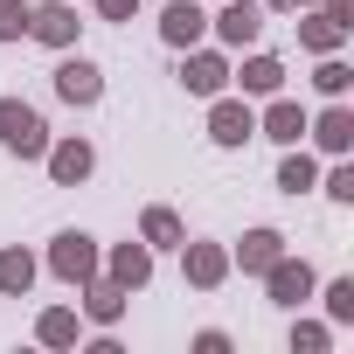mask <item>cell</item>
Masks as SVG:
<instances>
[{
    "mask_svg": "<svg viewBox=\"0 0 354 354\" xmlns=\"http://www.w3.org/2000/svg\"><path fill=\"white\" fill-rule=\"evenodd\" d=\"M0 146H15V153H49V125H42L21 97H0Z\"/></svg>",
    "mask_w": 354,
    "mask_h": 354,
    "instance_id": "1",
    "label": "cell"
},
{
    "mask_svg": "<svg viewBox=\"0 0 354 354\" xmlns=\"http://www.w3.org/2000/svg\"><path fill=\"white\" fill-rule=\"evenodd\" d=\"M49 271H56V278H70V285L97 278V243H91L84 230H63V236H56V250H49Z\"/></svg>",
    "mask_w": 354,
    "mask_h": 354,
    "instance_id": "2",
    "label": "cell"
},
{
    "mask_svg": "<svg viewBox=\"0 0 354 354\" xmlns=\"http://www.w3.org/2000/svg\"><path fill=\"white\" fill-rule=\"evenodd\" d=\"M216 35L230 49H250L264 35V0H223V15H216Z\"/></svg>",
    "mask_w": 354,
    "mask_h": 354,
    "instance_id": "3",
    "label": "cell"
},
{
    "mask_svg": "<svg viewBox=\"0 0 354 354\" xmlns=\"http://www.w3.org/2000/svg\"><path fill=\"white\" fill-rule=\"evenodd\" d=\"M264 285H271L278 306H306V299H313V264H306V257H278V264L264 271Z\"/></svg>",
    "mask_w": 354,
    "mask_h": 354,
    "instance_id": "4",
    "label": "cell"
},
{
    "mask_svg": "<svg viewBox=\"0 0 354 354\" xmlns=\"http://www.w3.org/2000/svg\"><path fill=\"white\" fill-rule=\"evenodd\" d=\"M28 35L49 42V49H70V42H77V8H70V0H49V8H35V15H28Z\"/></svg>",
    "mask_w": 354,
    "mask_h": 354,
    "instance_id": "5",
    "label": "cell"
},
{
    "mask_svg": "<svg viewBox=\"0 0 354 354\" xmlns=\"http://www.w3.org/2000/svg\"><path fill=\"white\" fill-rule=\"evenodd\" d=\"M250 132H257L250 104H236V97H223V91H216V111H209V139H216V146H243Z\"/></svg>",
    "mask_w": 354,
    "mask_h": 354,
    "instance_id": "6",
    "label": "cell"
},
{
    "mask_svg": "<svg viewBox=\"0 0 354 354\" xmlns=\"http://www.w3.org/2000/svg\"><path fill=\"white\" fill-rule=\"evenodd\" d=\"M202 28H209V15L195 8V0H174V8L160 15V35H167L174 49H195V42H202Z\"/></svg>",
    "mask_w": 354,
    "mask_h": 354,
    "instance_id": "7",
    "label": "cell"
},
{
    "mask_svg": "<svg viewBox=\"0 0 354 354\" xmlns=\"http://www.w3.org/2000/svg\"><path fill=\"white\" fill-rule=\"evenodd\" d=\"M56 91H63L70 104H97V97H104V77H97V63H84V56H70V63L56 70Z\"/></svg>",
    "mask_w": 354,
    "mask_h": 354,
    "instance_id": "8",
    "label": "cell"
},
{
    "mask_svg": "<svg viewBox=\"0 0 354 354\" xmlns=\"http://www.w3.org/2000/svg\"><path fill=\"white\" fill-rule=\"evenodd\" d=\"M181 250H188V285L216 292V285L230 278V250H223V243H181Z\"/></svg>",
    "mask_w": 354,
    "mask_h": 354,
    "instance_id": "9",
    "label": "cell"
},
{
    "mask_svg": "<svg viewBox=\"0 0 354 354\" xmlns=\"http://www.w3.org/2000/svg\"><path fill=\"white\" fill-rule=\"evenodd\" d=\"M181 84H188L195 97H216V91L230 84V63H223L216 49H202V56H188V63H181Z\"/></svg>",
    "mask_w": 354,
    "mask_h": 354,
    "instance_id": "10",
    "label": "cell"
},
{
    "mask_svg": "<svg viewBox=\"0 0 354 354\" xmlns=\"http://www.w3.org/2000/svg\"><path fill=\"white\" fill-rule=\"evenodd\" d=\"M146 278H153V250H146V243H118V250H111V285L139 292Z\"/></svg>",
    "mask_w": 354,
    "mask_h": 354,
    "instance_id": "11",
    "label": "cell"
},
{
    "mask_svg": "<svg viewBox=\"0 0 354 354\" xmlns=\"http://www.w3.org/2000/svg\"><path fill=\"white\" fill-rule=\"evenodd\" d=\"M125 299H132L125 285H111V278H84V313H91L97 326H111V319L125 313Z\"/></svg>",
    "mask_w": 354,
    "mask_h": 354,
    "instance_id": "12",
    "label": "cell"
},
{
    "mask_svg": "<svg viewBox=\"0 0 354 354\" xmlns=\"http://www.w3.org/2000/svg\"><path fill=\"white\" fill-rule=\"evenodd\" d=\"M306 132H313L326 153H347V146H354V111H347V104H326L319 125H306Z\"/></svg>",
    "mask_w": 354,
    "mask_h": 354,
    "instance_id": "13",
    "label": "cell"
},
{
    "mask_svg": "<svg viewBox=\"0 0 354 354\" xmlns=\"http://www.w3.org/2000/svg\"><path fill=\"white\" fill-rule=\"evenodd\" d=\"M278 257H285V236H278V230H250V236L236 243V264H243V271H271Z\"/></svg>",
    "mask_w": 354,
    "mask_h": 354,
    "instance_id": "14",
    "label": "cell"
},
{
    "mask_svg": "<svg viewBox=\"0 0 354 354\" xmlns=\"http://www.w3.org/2000/svg\"><path fill=\"white\" fill-rule=\"evenodd\" d=\"M49 174H56L63 188H77L84 174H91V146H84V139H63V146H49Z\"/></svg>",
    "mask_w": 354,
    "mask_h": 354,
    "instance_id": "15",
    "label": "cell"
},
{
    "mask_svg": "<svg viewBox=\"0 0 354 354\" xmlns=\"http://www.w3.org/2000/svg\"><path fill=\"white\" fill-rule=\"evenodd\" d=\"M299 42H306L313 56H333V49L347 42V28H340L333 15H313V21H299Z\"/></svg>",
    "mask_w": 354,
    "mask_h": 354,
    "instance_id": "16",
    "label": "cell"
},
{
    "mask_svg": "<svg viewBox=\"0 0 354 354\" xmlns=\"http://www.w3.org/2000/svg\"><path fill=\"white\" fill-rule=\"evenodd\" d=\"M28 285H35V257H28V250H0V292L21 299Z\"/></svg>",
    "mask_w": 354,
    "mask_h": 354,
    "instance_id": "17",
    "label": "cell"
},
{
    "mask_svg": "<svg viewBox=\"0 0 354 354\" xmlns=\"http://www.w3.org/2000/svg\"><path fill=\"white\" fill-rule=\"evenodd\" d=\"M278 84H285V63H278V56H250V63H243V91H257V97H271Z\"/></svg>",
    "mask_w": 354,
    "mask_h": 354,
    "instance_id": "18",
    "label": "cell"
},
{
    "mask_svg": "<svg viewBox=\"0 0 354 354\" xmlns=\"http://www.w3.org/2000/svg\"><path fill=\"white\" fill-rule=\"evenodd\" d=\"M299 132H306V111H299V104H271V111H264V139L299 146Z\"/></svg>",
    "mask_w": 354,
    "mask_h": 354,
    "instance_id": "19",
    "label": "cell"
},
{
    "mask_svg": "<svg viewBox=\"0 0 354 354\" xmlns=\"http://www.w3.org/2000/svg\"><path fill=\"white\" fill-rule=\"evenodd\" d=\"M35 333H42L49 347H70V340H77V313H70V306H56V313H42V319H35Z\"/></svg>",
    "mask_w": 354,
    "mask_h": 354,
    "instance_id": "20",
    "label": "cell"
},
{
    "mask_svg": "<svg viewBox=\"0 0 354 354\" xmlns=\"http://www.w3.org/2000/svg\"><path fill=\"white\" fill-rule=\"evenodd\" d=\"M146 243H181V216H174V209H146Z\"/></svg>",
    "mask_w": 354,
    "mask_h": 354,
    "instance_id": "21",
    "label": "cell"
},
{
    "mask_svg": "<svg viewBox=\"0 0 354 354\" xmlns=\"http://www.w3.org/2000/svg\"><path fill=\"white\" fill-rule=\"evenodd\" d=\"M313 84H319V91H326V97H340V91H347V84H354V70H347V63H340V56H326V63H319V77H313Z\"/></svg>",
    "mask_w": 354,
    "mask_h": 354,
    "instance_id": "22",
    "label": "cell"
},
{
    "mask_svg": "<svg viewBox=\"0 0 354 354\" xmlns=\"http://www.w3.org/2000/svg\"><path fill=\"white\" fill-rule=\"evenodd\" d=\"M326 313H333L340 326L354 319V278H333V285H326Z\"/></svg>",
    "mask_w": 354,
    "mask_h": 354,
    "instance_id": "23",
    "label": "cell"
},
{
    "mask_svg": "<svg viewBox=\"0 0 354 354\" xmlns=\"http://www.w3.org/2000/svg\"><path fill=\"white\" fill-rule=\"evenodd\" d=\"M278 188H292V195H299V188H313V160H306V153H292V160L278 167Z\"/></svg>",
    "mask_w": 354,
    "mask_h": 354,
    "instance_id": "24",
    "label": "cell"
},
{
    "mask_svg": "<svg viewBox=\"0 0 354 354\" xmlns=\"http://www.w3.org/2000/svg\"><path fill=\"white\" fill-rule=\"evenodd\" d=\"M15 35H28V8L21 0H0V42H15Z\"/></svg>",
    "mask_w": 354,
    "mask_h": 354,
    "instance_id": "25",
    "label": "cell"
},
{
    "mask_svg": "<svg viewBox=\"0 0 354 354\" xmlns=\"http://www.w3.org/2000/svg\"><path fill=\"white\" fill-rule=\"evenodd\" d=\"M292 347H299V354H319V347H326V326L299 319V326H292Z\"/></svg>",
    "mask_w": 354,
    "mask_h": 354,
    "instance_id": "26",
    "label": "cell"
},
{
    "mask_svg": "<svg viewBox=\"0 0 354 354\" xmlns=\"http://www.w3.org/2000/svg\"><path fill=\"white\" fill-rule=\"evenodd\" d=\"M326 195H333V202H354V167H333V174H326Z\"/></svg>",
    "mask_w": 354,
    "mask_h": 354,
    "instance_id": "27",
    "label": "cell"
},
{
    "mask_svg": "<svg viewBox=\"0 0 354 354\" xmlns=\"http://www.w3.org/2000/svg\"><path fill=\"white\" fill-rule=\"evenodd\" d=\"M97 15H104V21H132V15H139V0H97Z\"/></svg>",
    "mask_w": 354,
    "mask_h": 354,
    "instance_id": "28",
    "label": "cell"
},
{
    "mask_svg": "<svg viewBox=\"0 0 354 354\" xmlns=\"http://www.w3.org/2000/svg\"><path fill=\"white\" fill-rule=\"evenodd\" d=\"M326 15H333L340 28H354V0H326Z\"/></svg>",
    "mask_w": 354,
    "mask_h": 354,
    "instance_id": "29",
    "label": "cell"
},
{
    "mask_svg": "<svg viewBox=\"0 0 354 354\" xmlns=\"http://www.w3.org/2000/svg\"><path fill=\"white\" fill-rule=\"evenodd\" d=\"M264 8H292V0H264Z\"/></svg>",
    "mask_w": 354,
    "mask_h": 354,
    "instance_id": "30",
    "label": "cell"
}]
</instances>
